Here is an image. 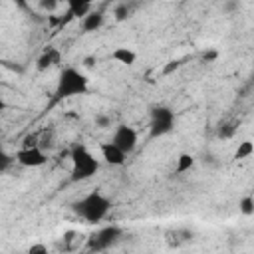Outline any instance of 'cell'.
<instances>
[{
  "label": "cell",
  "instance_id": "4",
  "mask_svg": "<svg viewBox=\"0 0 254 254\" xmlns=\"http://www.w3.org/2000/svg\"><path fill=\"white\" fill-rule=\"evenodd\" d=\"M175 129V111L167 105H155L149 113V137L159 139Z\"/></svg>",
  "mask_w": 254,
  "mask_h": 254
},
{
  "label": "cell",
  "instance_id": "2",
  "mask_svg": "<svg viewBox=\"0 0 254 254\" xmlns=\"http://www.w3.org/2000/svg\"><path fill=\"white\" fill-rule=\"evenodd\" d=\"M71 208H73V212H75L79 218H83L87 224H97V222H101V220L109 214L111 200H109L103 192L93 190V192L81 196L79 200H75V202L71 204Z\"/></svg>",
  "mask_w": 254,
  "mask_h": 254
},
{
  "label": "cell",
  "instance_id": "15",
  "mask_svg": "<svg viewBox=\"0 0 254 254\" xmlns=\"http://www.w3.org/2000/svg\"><path fill=\"white\" fill-rule=\"evenodd\" d=\"M238 210H240V214H244V216H252L254 214V198L252 196H242L240 200H238Z\"/></svg>",
  "mask_w": 254,
  "mask_h": 254
},
{
  "label": "cell",
  "instance_id": "12",
  "mask_svg": "<svg viewBox=\"0 0 254 254\" xmlns=\"http://www.w3.org/2000/svg\"><path fill=\"white\" fill-rule=\"evenodd\" d=\"M103 22H105V14L101 10H93L89 16H85L81 20V28H83V32H95L103 26Z\"/></svg>",
  "mask_w": 254,
  "mask_h": 254
},
{
  "label": "cell",
  "instance_id": "8",
  "mask_svg": "<svg viewBox=\"0 0 254 254\" xmlns=\"http://www.w3.org/2000/svg\"><path fill=\"white\" fill-rule=\"evenodd\" d=\"M99 153H101V159H103L107 165H111V167H119V165H123L125 159H127V155H125L119 147H115L111 141L101 143V145H99Z\"/></svg>",
  "mask_w": 254,
  "mask_h": 254
},
{
  "label": "cell",
  "instance_id": "18",
  "mask_svg": "<svg viewBox=\"0 0 254 254\" xmlns=\"http://www.w3.org/2000/svg\"><path fill=\"white\" fill-rule=\"evenodd\" d=\"M26 254H52V252L48 250V246H46V244L36 242V244H32V246L28 248V252H26Z\"/></svg>",
  "mask_w": 254,
  "mask_h": 254
},
{
  "label": "cell",
  "instance_id": "11",
  "mask_svg": "<svg viewBox=\"0 0 254 254\" xmlns=\"http://www.w3.org/2000/svg\"><path fill=\"white\" fill-rule=\"evenodd\" d=\"M67 12L73 16V18H85L93 12V4L87 2V0H69L67 2Z\"/></svg>",
  "mask_w": 254,
  "mask_h": 254
},
{
  "label": "cell",
  "instance_id": "17",
  "mask_svg": "<svg viewBox=\"0 0 254 254\" xmlns=\"http://www.w3.org/2000/svg\"><path fill=\"white\" fill-rule=\"evenodd\" d=\"M234 125H230V123H224V125H220V129H218V137L220 139H230L232 135H234Z\"/></svg>",
  "mask_w": 254,
  "mask_h": 254
},
{
  "label": "cell",
  "instance_id": "9",
  "mask_svg": "<svg viewBox=\"0 0 254 254\" xmlns=\"http://www.w3.org/2000/svg\"><path fill=\"white\" fill-rule=\"evenodd\" d=\"M109 58H111L113 62H117V64L129 67V65H133V64L137 62V52L131 50V48H127V46H117V48L111 50Z\"/></svg>",
  "mask_w": 254,
  "mask_h": 254
},
{
  "label": "cell",
  "instance_id": "21",
  "mask_svg": "<svg viewBox=\"0 0 254 254\" xmlns=\"http://www.w3.org/2000/svg\"><path fill=\"white\" fill-rule=\"evenodd\" d=\"M216 56H218V52H214V50H208V52H204V54H202V58H204L206 62H212V60H216Z\"/></svg>",
  "mask_w": 254,
  "mask_h": 254
},
{
  "label": "cell",
  "instance_id": "13",
  "mask_svg": "<svg viewBox=\"0 0 254 254\" xmlns=\"http://www.w3.org/2000/svg\"><path fill=\"white\" fill-rule=\"evenodd\" d=\"M194 167V157L190 155V153H181L179 157H177V165H175V173H179V175H183V173H187V171H190Z\"/></svg>",
  "mask_w": 254,
  "mask_h": 254
},
{
  "label": "cell",
  "instance_id": "16",
  "mask_svg": "<svg viewBox=\"0 0 254 254\" xmlns=\"http://www.w3.org/2000/svg\"><path fill=\"white\" fill-rule=\"evenodd\" d=\"M93 121H95V127H99V129L111 127V115H107V113H97L93 117Z\"/></svg>",
  "mask_w": 254,
  "mask_h": 254
},
{
  "label": "cell",
  "instance_id": "14",
  "mask_svg": "<svg viewBox=\"0 0 254 254\" xmlns=\"http://www.w3.org/2000/svg\"><path fill=\"white\" fill-rule=\"evenodd\" d=\"M252 155H254V143H252L250 139L240 141L238 147H236V151H234V159H236V161H244V159H248V157H252Z\"/></svg>",
  "mask_w": 254,
  "mask_h": 254
},
{
  "label": "cell",
  "instance_id": "1",
  "mask_svg": "<svg viewBox=\"0 0 254 254\" xmlns=\"http://www.w3.org/2000/svg\"><path fill=\"white\" fill-rule=\"evenodd\" d=\"M87 91H89L87 75L83 71H79L77 67H64L58 75V81H56L54 103H58L62 99H71V97L85 95Z\"/></svg>",
  "mask_w": 254,
  "mask_h": 254
},
{
  "label": "cell",
  "instance_id": "23",
  "mask_svg": "<svg viewBox=\"0 0 254 254\" xmlns=\"http://www.w3.org/2000/svg\"><path fill=\"white\" fill-rule=\"evenodd\" d=\"M179 67V62H169V65L165 67V73H171L173 69H177Z\"/></svg>",
  "mask_w": 254,
  "mask_h": 254
},
{
  "label": "cell",
  "instance_id": "10",
  "mask_svg": "<svg viewBox=\"0 0 254 254\" xmlns=\"http://www.w3.org/2000/svg\"><path fill=\"white\" fill-rule=\"evenodd\" d=\"M60 60H62L60 50H58V48H48V50L38 58L36 67H38L40 71H44V69H50V67H54L56 64H60Z\"/></svg>",
  "mask_w": 254,
  "mask_h": 254
},
{
  "label": "cell",
  "instance_id": "5",
  "mask_svg": "<svg viewBox=\"0 0 254 254\" xmlns=\"http://www.w3.org/2000/svg\"><path fill=\"white\" fill-rule=\"evenodd\" d=\"M121 236H123V230H121L117 224L103 226V228H99L97 232H93V234L89 236L87 246H89V250L101 252V250H107V248H111L113 244H117Z\"/></svg>",
  "mask_w": 254,
  "mask_h": 254
},
{
  "label": "cell",
  "instance_id": "7",
  "mask_svg": "<svg viewBox=\"0 0 254 254\" xmlns=\"http://www.w3.org/2000/svg\"><path fill=\"white\" fill-rule=\"evenodd\" d=\"M14 161L22 167H28V169H36V167H42L48 163V155L44 153V149L38 145V147H22L16 151L14 155Z\"/></svg>",
  "mask_w": 254,
  "mask_h": 254
},
{
  "label": "cell",
  "instance_id": "22",
  "mask_svg": "<svg viewBox=\"0 0 254 254\" xmlns=\"http://www.w3.org/2000/svg\"><path fill=\"white\" fill-rule=\"evenodd\" d=\"M83 65H85V67H93V65H95V58H93V56L83 58Z\"/></svg>",
  "mask_w": 254,
  "mask_h": 254
},
{
  "label": "cell",
  "instance_id": "6",
  "mask_svg": "<svg viewBox=\"0 0 254 254\" xmlns=\"http://www.w3.org/2000/svg\"><path fill=\"white\" fill-rule=\"evenodd\" d=\"M109 141H111L115 147H119L125 155H129V153H133V151L137 149L139 135H137V131H135L131 125L121 123V125H117V127L113 129V135H111Z\"/></svg>",
  "mask_w": 254,
  "mask_h": 254
},
{
  "label": "cell",
  "instance_id": "19",
  "mask_svg": "<svg viewBox=\"0 0 254 254\" xmlns=\"http://www.w3.org/2000/svg\"><path fill=\"white\" fill-rule=\"evenodd\" d=\"M127 14H129L127 4H119V6H115V10H113L115 20H125V18H127Z\"/></svg>",
  "mask_w": 254,
  "mask_h": 254
},
{
  "label": "cell",
  "instance_id": "3",
  "mask_svg": "<svg viewBox=\"0 0 254 254\" xmlns=\"http://www.w3.org/2000/svg\"><path fill=\"white\" fill-rule=\"evenodd\" d=\"M99 171V161L85 145H75L71 149V173L69 179L73 183H81L91 179Z\"/></svg>",
  "mask_w": 254,
  "mask_h": 254
},
{
  "label": "cell",
  "instance_id": "20",
  "mask_svg": "<svg viewBox=\"0 0 254 254\" xmlns=\"http://www.w3.org/2000/svg\"><path fill=\"white\" fill-rule=\"evenodd\" d=\"M40 6L44 8V10H48V12H52V10H56L58 8V2H54V0H44V2H40Z\"/></svg>",
  "mask_w": 254,
  "mask_h": 254
}]
</instances>
